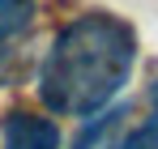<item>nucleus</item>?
Returning a JSON list of instances; mask_svg holds the SVG:
<instances>
[{
    "label": "nucleus",
    "instance_id": "1",
    "mask_svg": "<svg viewBox=\"0 0 158 149\" xmlns=\"http://www.w3.org/2000/svg\"><path fill=\"white\" fill-rule=\"evenodd\" d=\"M137 64V34L115 13H85L69 22L43 55L39 98L56 115H94L115 98Z\"/></svg>",
    "mask_w": 158,
    "mask_h": 149
},
{
    "label": "nucleus",
    "instance_id": "2",
    "mask_svg": "<svg viewBox=\"0 0 158 149\" xmlns=\"http://www.w3.org/2000/svg\"><path fill=\"white\" fill-rule=\"evenodd\" d=\"M0 149H60V128L34 111H9L0 119Z\"/></svg>",
    "mask_w": 158,
    "mask_h": 149
},
{
    "label": "nucleus",
    "instance_id": "3",
    "mask_svg": "<svg viewBox=\"0 0 158 149\" xmlns=\"http://www.w3.org/2000/svg\"><path fill=\"white\" fill-rule=\"evenodd\" d=\"M34 22V0H0V47L26 34Z\"/></svg>",
    "mask_w": 158,
    "mask_h": 149
},
{
    "label": "nucleus",
    "instance_id": "4",
    "mask_svg": "<svg viewBox=\"0 0 158 149\" xmlns=\"http://www.w3.org/2000/svg\"><path fill=\"white\" fill-rule=\"evenodd\" d=\"M115 149H158V115H154V119H150L145 128L128 132V136H124V141H120Z\"/></svg>",
    "mask_w": 158,
    "mask_h": 149
},
{
    "label": "nucleus",
    "instance_id": "5",
    "mask_svg": "<svg viewBox=\"0 0 158 149\" xmlns=\"http://www.w3.org/2000/svg\"><path fill=\"white\" fill-rule=\"evenodd\" d=\"M150 107H154V115H158V81L150 85Z\"/></svg>",
    "mask_w": 158,
    "mask_h": 149
}]
</instances>
